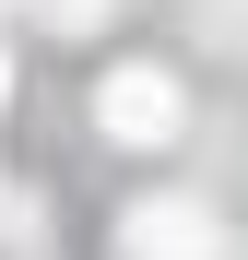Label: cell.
Returning <instances> with one entry per match:
<instances>
[{
    "mask_svg": "<svg viewBox=\"0 0 248 260\" xmlns=\"http://www.w3.org/2000/svg\"><path fill=\"white\" fill-rule=\"evenodd\" d=\"M95 118H107V142H178V83L165 71H118L95 95Z\"/></svg>",
    "mask_w": 248,
    "mask_h": 260,
    "instance_id": "1",
    "label": "cell"
},
{
    "mask_svg": "<svg viewBox=\"0 0 248 260\" xmlns=\"http://www.w3.org/2000/svg\"><path fill=\"white\" fill-rule=\"evenodd\" d=\"M118 225H130V260H213V237H201L189 201H130Z\"/></svg>",
    "mask_w": 248,
    "mask_h": 260,
    "instance_id": "2",
    "label": "cell"
}]
</instances>
